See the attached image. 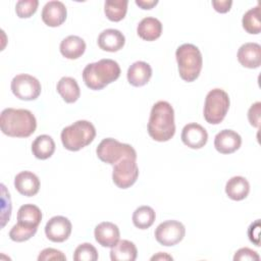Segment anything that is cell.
Returning <instances> with one entry per match:
<instances>
[{
	"mask_svg": "<svg viewBox=\"0 0 261 261\" xmlns=\"http://www.w3.org/2000/svg\"><path fill=\"white\" fill-rule=\"evenodd\" d=\"M148 134L157 142H167L175 134L174 110L166 101L156 102L151 109Z\"/></svg>",
	"mask_w": 261,
	"mask_h": 261,
	"instance_id": "obj_1",
	"label": "cell"
},
{
	"mask_svg": "<svg viewBox=\"0 0 261 261\" xmlns=\"http://www.w3.org/2000/svg\"><path fill=\"white\" fill-rule=\"evenodd\" d=\"M0 127L8 137L28 138L35 133L37 120L28 109L5 108L0 115Z\"/></svg>",
	"mask_w": 261,
	"mask_h": 261,
	"instance_id": "obj_2",
	"label": "cell"
},
{
	"mask_svg": "<svg viewBox=\"0 0 261 261\" xmlns=\"http://www.w3.org/2000/svg\"><path fill=\"white\" fill-rule=\"evenodd\" d=\"M120 75V67L113 59H101L89 63L83 70V80L86 86L94 91L102 90L116 81Z\"/></svg>",
	"mask_w": 261,
	"mask_h": 261,
	"instance_id": "obj_3",
	"label": "cell"
},
{
	"mask_svg": "<svg viewBox=\"0 0 261 261\" xmlns=\"http://www.w3.org/2000/svg\"><path fill=\"white\" fill-rule=\"evenodd\" d=\"M96 137L94 124L88 120H77L64 127L60 138L62 145L69 151H79L90 145Z\"/></svg>",
	"mask_w": 261,
	"mask_h": 261,
	"instance_id": "obj_4",
	"label": "cell"
},
{
	"mask_svg": "<svg viewBox=\"0 0 261 261\" xmlns=\"http://www.w3.org/2000/svg\"><path fill=\"white\" fill-rule=\"evenodd\" d=\"M179 76L188 82H194L200 75L203 58L199 48L193 44H182L175 51Z\"/></svg>",
	"mask_w": 261,
	"mask_h": 261,
	"instance_id": "obj_5",
	"label": "cell"
},
{
	"mask_svg": "<svg viewBox=\"0 0 261 261\" xmlns=\"http://www.w3.org/2000/svg\"><path fill=\"white\" fill-rule=\"evenodd\" d=\"M228 94L219 88H215L208 92L204 103V118L208 123H220L229 108Z\"/></svg>",
	"mask_w": 261,
	"mask_h": 261,
	"instance_id": "obj_6",
	"label": "cell"
},
{
	"mask_svg": "<svg viewBox=\"0 0 261 261\" xmlns=\"http://www.w3.org/2000/svg\"><path fill=\"white\" fill-rule=\"evenodd\" d=\"M96 153L102 162L110 165H114L125 157L137 158V152L130 145L120 143L112 138L103 139L98 145Z\"/></svg>",
	"mask_w": 261,
	"mask_h": 261,
	"instance_id": "obj_7",
	"label": "cell"
},
{
	"mask_svg": "<svg viewBox=\"0 0 261 261\" xmlns=\"http://www.w3.org/2000/svg\"><path fill=\"white\" fill-rule=\"evenodd\" d=\"M139 167L137 158L125 157L113 165L112 180L119 189H127L132 187L138 179Z\"/></svg>",
	"mask_w": 261,
	"mask_h": 261,
	"instance_id": "obj_8",
	"label": "cell"
},
{
	"mask_svg": "<svg viewBox=\"0 0 261 261\" xmlns=\"http://www.w3.org/2000/svg\"><path fill=\"white\" fill-rule=\"evenodd\" d=\"M13 95L23 101L36 100L41 94V84L35 76L27 73L15 75L10 85Z\"/></svg>",
	"mask_w": 261,
	"mask_h": 261,
	"instance_id": "obj_9",
	"label": "cell"
},
{
	"mask_svg": "<svg viewBox=\"0 0 261 261\" xmlns=\"http://www.w3.org/2000/svg\"><path fill=\"white\" fill-rule=\"evenodd\" d=\"M156 241L165 247L178 244L186 234L185 225L177 220H166L161 222L155 229Z\"/></svg>",
	"mask_w": 261,
	"mask_h": 261,
	"instance_id": "obj_10",
	"label": "cell"
},
{
	"mask_svg": "<svg viewBox=\"0 0 261 261\" xmlns=\"http://www.w3.org/2000/svg\"><path fill=\"white\" fill-rule=\"evenodd\" d=\"M72 225L68 218L57 215L48 220L45 225L46 237L54 243H62L66 241L71 233Z\"/></svg>",
	"mask_w": 261,
	"mask_h": 261,
	"instance_id": "obj_11",
	"label": "cell"
},
{
	"mask_svg": "<svg viewBox=\"0 0 261 261\" xmlns=\"http://www.w3.org/2000/svg\"><path fill=\"white\" fill-rule=\"evenodd\" d=\"M182 143L191 149H200L208 141V134L205 127L196 122L188 123L184 126L180 135Z\"/></svg>",
	"mask_w": 261,
	"mask_h": 261,
	"instance_id": "obj_12",
	"label": "cell"
},
{
	"mask_svg": "<svg viewBox=\"0 0 261 261\" xmlns=\"http://www.w3.org/2000/svg\"><path fill=\"white\" fill-rule=\"evenodd\" d=\"M67 15V10L65 5L61 1H49L42 9V20L45 24L51 28H56L61 25Z\"/></svg>",
	"mask_w": 261,
	"mask_h": 261,
	"instance_id": "obj_13",
	"label": "cell"
},
{
	"mask_svg": "<svg viewBox=\"0 0 261 261\" xmlns=\"http://www.w3.org/2000/svg\"><path fill=\"white\" fill-rule=\"evenodd\" d=\"M242 145L241 136L232 129H222L214 138V147L221 154H231Z\"/></svg>",
	"mask_w": 261,
	"mask_h": 261,
	"instance_id": "obj_14",
	"label": "cell"
},
{
	"mask_svg": "<svg viewBox=\"0 0 261 261\" xmlns=\"http://www.w3.org/2000/svg\"><path fill=\"white\" fill-rule=\"evenodd\" d=\"M239 62L247 68H258L261 64V46L258 43L243 44L237 54Z\"/></svg>",
	"mask_w": 261,
	"mask_h": 261,
	"instance_id": "obj_15",
	"label": "cell"
},
{
	"mask_svg": "<svg viewBox=\"0 0 261 261\" xmlns=\"http://www.w3.org/2000/svg\"><path fill=\"white\" fill-rule=\"evenodd\" d=\"M94 236L99 245L111 248L119 241L120 231L116 224L109 221H103L95 227Z\"/></svg>",
	"mask_w": 261,
	"mask_h": 261,
	"instance_id": "obj_16",
	"label": "cell"
},
{
	"mask_svg": "<svg viewBox=\"0 0 261 261\" xmlns=\"http://www.w3.org/2000/svg\"><path fill=\"white\" fill-rule=\"evenodd\" d=\"M14 187L19 194L33 197L40 190V179L32 171H20L14 177Z\"/></svg>",
	"mask_w": 261,
	"mask_h": 261,
	"instance_id": "obj_17",
	"label": "cell"
},
{
	"mask_svg": "<svg viewBox=\"0 0 261 261\" xmlns=\"http://www.w3.org/2000/svg\"><path fill=\"white\" fill-rule=\"evenodd\" d=\"M98 46L100 49L107 52H117L125 44L123 34L115 29H107L98 36Z\"/></svg>",
	"mask_w": 261,
	"mask_h": 261,
	"instance_id": "obj_18",
	"label": "cell"
},
{
	"mask_svg": "<svg viewBox=\"0 0 261 261\" xmlns=\"http://www.w3.org/2000/svg\"><path fill=\"white\" fill-rule=\"evenodd\" d=\"M127 81L134 87L145 86L152 76V68L145 61H136L127 69Z\"/></svg>",
	"mask_w": 261,
	"mask_h": 261,
	"instance_id": "obj_19",
	"label": "cell"
},
{
	"mask_svg": "<svg viewBox=\"0 0 261 261\" xmlns=\"http://www.w3.org/2000/svg\"><path fill=\"white\" fill-rule=\"evenodd\" d=\"M86 51L85 41L74 35L64 38L60 43V53L67 59H77Z\"/></svg>",
	"mask_w": 261,
	"mask_h": 261,
	"instance_id": "obj_20",
	"label": "cell"
},
{
	"mask_svg": "<svg viewBox=\"0 0 261 261\" xmlns=\"http://www.w3.org/2000/svg\"><path fill=\"white\" fill-rule=\"evenodd\" d=\"M137 33L145 41H155L161 36L162 23L155 17H144L137 27Z\"/></svg>",
	"mask_w": 261,
	"mask_h": 261,
	"instance_id": "obj_21",
	"label": "cell"
},
{
	"mask_svg": "<svg viewBox=\"0 0 261 261\" xmlns=\"http://www.w3.org/2000/svg\"><path fill=\"white\" fill-rule=\"evenodd\" d=\"M138 256L136 245L127 240H119L110 250L112 261H135Z\"/></svg>",
	"mask_w": 261,
	"mask_h": 261,
	"instance_id": "obj_22",
	"label": "cell"
},
{
	"mask_svg": "<svg viewBox=\"0 0 261 261\" xmlns=\"http://www.w3.org/2000/svg\"><path fill=\"white\" fill-rule=\"evenodd\" d=\"M250 184L244 176H232L225 185V193L233 201H242L249 195Z\"/></svg>",
	"mask_w": 261,
	"mask_h": 261,
	"instance_id": "obj_23",
	"label": "cell"
},
{
	"mask_svg": "<svg viewBox=\"0 0 261 261\" xmlns=\"http://www.w3.org/2000/svg\"><path fill=\"white\" fill-rule=\"evenodd\" d=\"M56 90L66 103H74L81 96L77 82L70 76H63L59 80Z\"/></svg>",
	"mask_w": 261,
	"mask_h": 261,
	"instance_id": "obj_24",
	"label": "cell"
},
{
	"mask_svg": "<svg viewBox=\"0 0 261 261\" xmlns=\"http://www.w3.org/2000/svg\"><path fill=\"white\" fill-rule=\"evenodd\" d=\"M42 220L41 209L34 204H24L17 211V222L29 227L39 226Z\"/></svg>",
	"mask_w": 261,
	"mask_h": 261,
	"instance_id": "obj_25",
	"label": "cell"
},
{
	"mask_svg": "<svg viewBox=\"0 0 261 261\" xmlns=\"http://www.w3.org/2000/svg\"><path fill=\"white\" fill-rule=\"evenodd\" d=\"M55 151L54 140L48 135L38 136L32 144V152L38 159L45 160L50 158Z\"/></svg>",
	"mask_w": 261,
	"mask_h": 261,
	"instance_id": "obj_26",
	"label": "cell"
},
{
	"mask_svg": "<svg viewBox=\"0 0 261 261\" xmlns=\"http://www.w3.org/2000/svg\"><path fill=\"white\" fill-rule=\"evenodd\" d=\"M156 213L150 206H140L133 213V223L140 229L149 228L155 221Z\"/></svg>",
	"mask_w": 261,
	"mask_h": 261,
	"instance_id": "obj_27",
	"label": "cell"
},
{
	"mask_svg": "<svg viewBox=\"0 0 261 261\" xmlns=\"http://www.w3.org/2000/svg\"><path fill=\"white\" fill-rule=\"evenodd\" d=\"M127 0H106L104 12L111 21H120L124 18L127 11Z\"/></svg>",
	"mask_w": 261,
	"mask_h": 261,
	"instance_id": "obj_28",
	"label": "cell"
},
{
	"mask_svg": "<svg viewBox=\"0 0 261 261\" xmlns=\"http://www.w3.org/2000/svg\"><path fill=\"white\" fill-rule=\"evenodd\" d=\"M242 24L244 30L252 35H258L261 31L260 22V6L257 5L250 8L242 18Z\"/></svg>",
	"mask_w": 261,
	"mask_h": 261,
	"instance_id": "obj_29",
	"label": "cell"
},
{
	"mask_svg": "<svg viewBox=\"0 0 261 261\" xmlns=\"http://www.w3.org/2000/svg\"><path fill=\"white\" fill-rule=\"evenodd\" d=\"M38 228L37 227H29L24 226L20 223H16L12 226V228L9 231V238L13 242L21 243L30 240L32 237H34L37 232Z\"/></svg>",
	"mask_w": 261,
	"mask_h": 261,
	"instance_id": "obj_30",
	"label": "cell"
},
{
	"mask_svg": "<svg viewBox=\"0 0 261 261\" xmlns=\"http://www.w3.org/2000/svg\"><path fill=\"white\" fill-rule=\"evenodd\" d=\"M97 259L98 251L90 243H83L74 250L73 260L75 261H96Z\"/></svg>",
	"mask_w": 261,
	"mask_h": 261,
	"instance_id": "obj_31",
	"label": "cell"
},
{
	"mask_svg": "<svg viewBox=\"0 0 261 261\" xmlns=\"http://www.w3.org/2000/svg\"><path fill=\"white\" fill-rule=\"evenodd\" d=\"M38 0H19L15 5V12L19 18H29L37 11Z\"/></svg>",
	"mask_w": 261,
	"mask_h": 261,
	"instance_id": "obj_32",
	"label": "cell"
},
{
	"mask_svg": "<svg viewBox=\"0 0 261 261\" xmlns=\"http://www.w3.org/2000/svg\"><path fill=\"white\" fill-rule=\"evenodd\" d=\"M233 260L234 261H259L260 260V256L258 255V253L256 251H253L250 248H241L239 249L234 256H233Z\"/></svg>",
	"mask_w": 261,
	"mask_h": 261,
	"instance_id": "obj_33",
	"label": "cell"
},
{
	"mask_svg": "<svg viewBox=\"0 0 261 261\" xmlns=\"http://www.w3.org/2000/svg\"><path fill=\"white\" fill-rule=\"evenodd\" d=\"M48 260L49 261L50 260H66V257L61 251L57 249L46 248L40 252L38 256V261H48Z\"/></svg>",
	"mask_w": 261,
	"mask_h": 261,
	"instance_id": "obj_34",
	"label": "cell"
},
{
	"mask_svg": "<svg viewBox=\"0 0 261 261\" xmlns=\"http://www.w3.org/2000/svg\"><path fill=\"white\" fill-rule=\"evenodd\" d=\"M260 119H261V102H256L251 105L248 110V120L250 124L254 127L260 126Z\"/></svg>",
	"mask_w": 261,
	"mask_h": 261,
	"instance_id": "obj_35",
	"label": "cell"
},
{
	"mask_svg": "<svg viewBox=\"0 0 261 261\" xmlns=\"http://www.w3.org/2000/svg\"><path fill=\"white\" fill-rule=\"evenodd\" d=\"M259 234H260V219L255 220L252 222L248 228V237L249 240L257 247L260 246L259 241Z\"/></svg>",
	"mask_w": 261,
	"mask_h": 261,
	"instance_id": "obj_36",
	"label": "cell"
},
{
	"mask_svg": "<svg viewBox=\"0 0 261 261\" xmlns=\"http://www.w3.org/2000/svg\"><path fill=\"white\" fill-rule=\"evenodd\" d=\"M212 5H213L215 11H217L219 13H226L227 11L230 10L232 1L231 0H218V1L213 0Z\"/></svg>",
	"mask_w": 261,
	"mask_h": 261,
	"instance_id": "obj_37",
	"label": "cell"
},
{
	"mask_svg": "<svg viewBox=\"0 0 261 261\" xmlns=\"http://www.w3.org/2000/svg\"><path fill=\"white\" fill-rule=\"evenodd\" d=\"M136 4L142 9H151L158 4V0H136Z\"/></svg>",
	"mask_w": 261,
	"mask_h": 261,
	"instance_id": "obj_38",
	"label": "cell"
},
{
	"mask_svg": "<svg viewBox=\"0 0 261 261\" xmlns=\"http://www.w3.org/2000/svg\"><path fill=\"white\" fill-rule=\"evenodd\" d=\"M173 258L166 254V253H162V252H159L157 255H154L153 257H151V260H172Z\"/></svg>",
	"mask_w": 261,
	"mask_h": 261,
	"instance_id": "obj_39",
	"label": "cell"
}]
</instances>
